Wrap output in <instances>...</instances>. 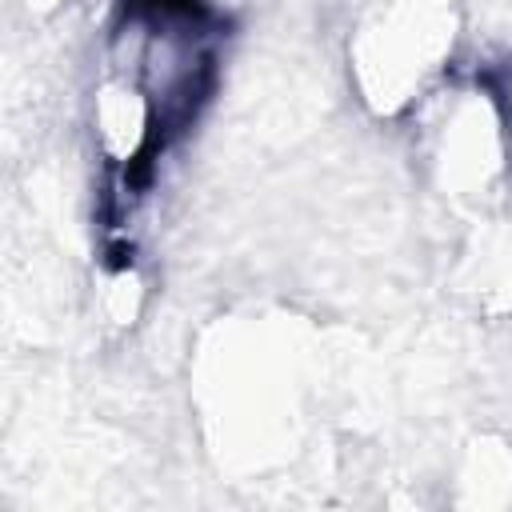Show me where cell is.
Segmentation results:
<instances>
[{"mask_svg": "<svg viewBox=\"0 0 512 512\" xmlns=\"http://www.w3.org/2000/svg\"><path fill=\"white\" fill-rule=\"evenodd\" d=\"M476 84L484 88V96H488L492 108L500 112L504 132H508V152H512V60L492 64V68H480V72H476Z\"/></svg>", "mask_w": 512, "mask_h": 512, "instance_id": "6da1fadb", "label": "cell"}]
</instances>
